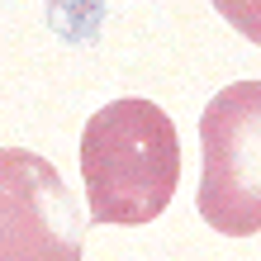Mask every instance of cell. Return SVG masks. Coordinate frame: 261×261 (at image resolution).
<instances>
[{"mask_svg":"<svg viewBox=\"0 0 261 261\" xmlns=\"http://www.w3.org/2000/svg\"><path fill=\"white\" fill-rule=\"evenodd\" d=\"M199 219L214 233H261V81H233L199 114Z\"/></svg>","mask_w":261,"mask_h":261,"instance_id":"obj_2","label":"cell"},{"mask_svg":"<svg viewBox=\"0 0 261 261\" xmlns=\"http://www.w3.org/2000/svg\"><path fill=\"white\" fill-rule=\"evenodd\" d=\"M86 214L48 157L0 147V261H81Z\"/></svg>","mask_w":261,"mask_h":261,"instance_id":"obj_3","label":"cell"},{"mask_svg":"<svg viewBox=\"0 0 261 261\" xmlns=\"http://www.w3.org/2000/svg\"><path fill=\"white\" fill-rule=\"evenodd\" d=\"M81 180L90 223L138 228L166 214L180 180L176 124L152 100H110L81 133Z\"/></svg>","mask_w":261,"mask_h":261,"instance_id":"obj_1","label":"cell"},{"mask_svg":"<svg viewBox=\"0 0 261 261\" xmlns=\"http://www.w3.org/2000/svg\"><path fill=\"white\" fill-rule=\"evenodd\" d=\"M209 5L219 10L247 43H256V48H261V0H209Z\"/></svg>","mask_w":261,"mask_h":261,"instance_id":"obj_4","label":"cell"}]
</instances>
